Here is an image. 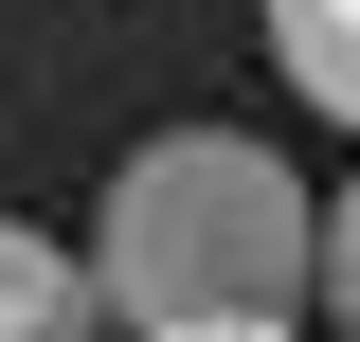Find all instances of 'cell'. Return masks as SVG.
Masks as SVG:
<instances>
[{"label": "cell", "instance_id": "obj_5", "mask_svg": "<svg viewBox=\"0 0 360 342\" xmlns=\"http://www.w3.org/2000/svg\"><path fill=\"white\" fill-rule=\"evenodd\" d=\"M144 342H288V324H144Z\"/></svg>", "mask_w": 360, "mask_h": 342}, {"label": "cell", "instance_id": "obj_3", "mask_svg": "<svg viewBox=\"0 0 360 342\" xmlns=\"http://www.w3.org/2000/svg\"><path fill=\"white\" fill-rule=\"evenodd\" d=\"M72 324H90V270L54 253V234L0 216V342H72Z\"/></svg>", "mask_w": 360, "mask_h": 342}, {"label": "cell", "instance_id": "obj_4", "mask_svg": "<svg viewBox=\"0 0 360 342\" xmlns=\"http://www.w3.org/2000/svg\"><path fill=\"white\" fill-rule=\"evenodd\" d=\"M307 289H324V324L360 342V180H342V198L307 216Z\"/></svg>", "mask_w": 360, "mask_h": 342}, {"label": "cell", "instance_id": "obj_2", "mask_svg": "<svg viewBox=\"0 0 360 342\" xmlns=\"http://www.w3.org/2000/svg\"><path fill=\"white\" fill-rule=\"evenodd\" d=\"M270 54L324 127H360V0H270Z\"/></svg>", "mask_w": 360, "mask_h": 342}, {"label": "cell", "instance_id": "obj_1", "mask_svg": "<svg viewBox=\"0 0 360 342\" xmlns=\"http://www.w3.org/2000/svg\"><path fill=\"white\" fill-rule=\"evenodd\" d=\"M72 270H90V324H288L307 306V180L252 127H162L127 144Z\"/></svg>", "mask_w": 360, "mask_h": 342}]
</instances>
